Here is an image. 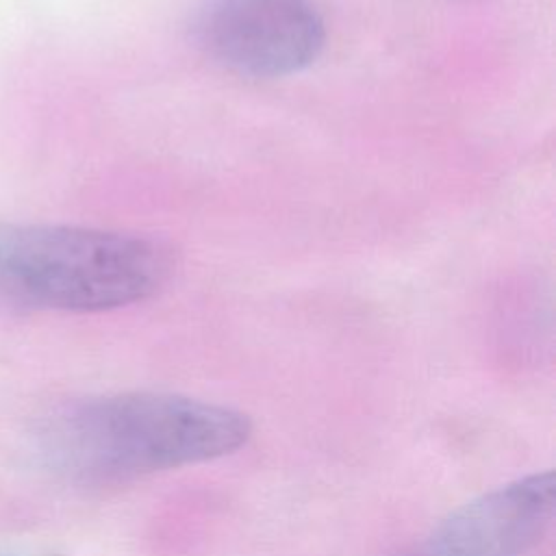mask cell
<instances>
[{"mask_svg": "<svg viewBox=\"0 0 556 556\" xmlns=\"http://www.w3.org/2000/svg\"><path fill=\"white\" fill-rule=\"evenodd\" d=\"M250 432V419L235 408L178 393L130 391L56 408L43 421L39 445L65 480L109 486L226 456Z\"/></svg>", "mask_w": 556, "mask_h": 556, "instance_id": "obj_1", "label": "cell"}, {"mask_svg": "<svg viewBox=\"0 0 556 556\" xmlns=\"http://www.w3.org/2000/svg\"><path fill=\"white\" fill-rule=\"evenodd\" d=\"M172 274L174 252L154 237L0 222V306L113 311L152 298Z\"/></svg>", "mask_w": 556, "mask_h": 556, "instance_id": "obj_2", "label": "cell"}, {"mask_svg": "<svg viewBox=\"0 0 556 556\" xmlns=\"http://www.w3.org/2000/svg\"><path fill=\"white\" fill-rule=\"evenodd\" d=\"M193 33L206 56L250 78L298 74L326 43L324 20L308 0H204Z\"/></svg>", "mask_w": 556, "mask_h": 556, "instance_id": "obj_3", "label": "cell"}, {"mask_svg": "<svg viewBox=\"0 0 556 556\" xmlns=\"http://www.w3.org/2000/svg\"><path fill=\"white\" fill-rule=\"evenodd\" d=\"M554 515L552 471L497 486L450 513L415 556H523Z\"/></svg>", "mask_w": 556, "mask_h": 556, "instance_id": "obj_4", "label": "cell"}]
</instances>
